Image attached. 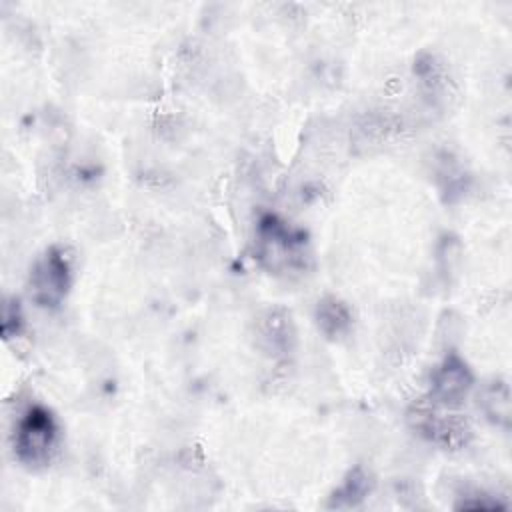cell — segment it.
Segmentation results:
<instances>
[{"label": "cell", "instance_id": "cell-6", "mask_svg": "<svg viewBox=\"0 0 512 512\" xmlns=\"http://www.w3.org/2000/svg\"><path fill=\"white\" fill-rule=\"evenodd\" d=\"M314 320L318 330L330 340L346 336L352 328V312L348 304L336 296H324L322 300H318Z\"/></svg>", "mask_w": 512, "mask_h": 512}, {"label": "cell", "instance_id": "cell-11", "mask_svg": "<svg viewBox=\"0 0 512 512\" xmlns=\"http://www.w3.org/2000/svg\"><path fill=\"white\" fill-rule=\"evenodd\" d=\"M456 508H472V510H490V508H504L502 502L486 496V494H472L466 496L460 504H456Z\"/></svg>", "mask_w": 512, "mask_h": 512}, {"label": "cell", "instance_id": "cell-8", "mask_svg": "<svg viewBox=\"0 0 512 512\" xmlns=\"http://www.w3.org/2000/svg\"><path fill=\"white\" fill-rule=\"evenodd\" d=\"M260 338L266 342V348L274 354H284L290 350L294 340V330L290 316L280 310H268L260 322Z\"/></svg>", "mask_w": 512, "mask_h": 512}, {"label": "cell", "instance_id": "cell-9", "mask_svg": "<svg viewBox=\"0 0 512 512\" xmlns=\"http://www.w3.org/2000/svg\"><path fill=\"white\" fill-rule=\"evenodd\" d=\"M482 408L486 412V416L500 426H508L510 422V390L508 384L502 380H494L490 382L480 396Z\"/></svg>", "mask_w": 512, "mask_h": 512}, {"label": "cell", "instance_id": "cell-10", "mask_svg": "<svg viewBox=\"0 0 512 512\" xmlns=\"http://www.w3.org/2000/svg\"><path fill=\"white\" fill-rule=\"evenodd\" d=\"M24 330V314L16 298H6L2 304V336L4 340L20 336Z\"/></svg>", "mask_w": 512, "mask_h": 512}, {"label": "cell", "instance_id": "cell-1", "mask_svg": "<svg viewBox=\"0 0 512 512\" xmlns=\"http://www.w3.org/2000/svg\"><path fill=\"white\" fill-rule=\"evenodd\" d=\"M256 258L276 274L302 272L310 260L308 236L276 214H262L256 224Z\"/></svg>", "mask_w": 512, "mask_h": 512}, {"label": "cell", "instance_id": "cell-5", "mask_svg": "<svg viewBox=\"0 0 512 512\" xmlns=\"http://www.w3.org/2000/svg\"><path fill=\"white\" fill-rule=\"evenodd\" d=\"M474 374L458 354H448L430 376V400L440 406H458L472 390Z\"/></svg>", "mask_w": 512, "mask_h": 512}, {"label": "cell", "instance_id": "cell-4", "mask_svg": "<svg viewBox=\"0 0 512 512\" xmlns=\"http://www.w3.org/2000/svg\"><path fill=\"white\" fill-rule=\"evenodd\" d=\"M432 402V400H430ZM410 422L412 426L430 442L456 450L464 446L470 438V428L468 424L458 418L456 414H446L440 410V404H420L410 412Z\"/></svg>", "mask_w": 512, "mask_h": 512}, {"label": "cell", "instance_id": "cell-3", "mask_svg": "<svg viewBox=\"0 0 512 512\" xmlns=\"http://www.w3.org/2000/svg\"><path fill=\"white\" fill-rule=\"evenodd\" d=\"M72 284L70 260L60 246H50L34 262L28 278L30 298L42 308H58Z\"/></svg>", "mask_w": 512, "mask_h": 512}, {"label": "cell", "instance_id": "cell-7", "mask_svg": "<svg viewBox=\"0 0 512 512\" xmlns=\"http://www.w3.org/2000/svg\"><path fill=\"white\" fill-rule=\"evenodd\" d=\"M374 490V478L364 466H354L342 480V484L332 492L328 506L330 508H356L360 506L370 492Z\"/></svg>", "mask_w": 512, "mask_h": 512}, {"label": "cell", "instance_id": "cell-2", "mask_svg": "<svg viewBox=\"0 0 512 512\" xmlns=\"http://www.w3.org/2000/svg\"><path fill=\"white\" fill-rule=\"evenodd\" d=\"M58 444V422L54 414L36 404L18 420L14 430V456L28 468L46 466Z\"/></svg>", "mask_w": 512, "mask_h": 512}]
</instances>
